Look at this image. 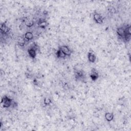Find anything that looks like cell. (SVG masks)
Returning <instances> with one entry per match:
<instances>
[{"label":"cell","mask_w":131,"mask_h":131,"mask_svg":"<svg viewBox=\"0 0 131 131\" xmlns=\"http://www.w3.org/2000/svg\"><path fill=\"white\" fill-rule=\"evenodd\" d=\"M38 49V47L35 43H33V44L28 49L27 52L29 56L32 59H34L36 58L37 55V51Z\"/></svg>","instance_id":"obj_1"},{"label":"cell","mask_w":131,"mask_h":131,"mask_svg":"<svg viewBox=\"0 0 131 131\" xmlns=\"http://www.w3.org/2000/svg\"><path fill=\"white\" fill-rule=\"evenodd\" d=\"M13 102V99L6 95L4 96L1 100V104L4 108H9V107L11 106Z\"/></svg>","instance_id":"obj_2"},{"label":"cell","mask_w":131,"mask_h":131,"mask_svg":"<svg viewBox=\"0 0 131 131\" xmlns=\"http://www.w3.org/2000/svg\"><path fill=\"white\" fill-rule=\"evenodd\" d=\"M74 77L76 81H80L82 82L85 81V75L84 72L82 70H75Z\"/></svg>","instance_id":"obj_3"},{"label":"cell","mask_w":131,"mask_h":131,"mask_svg":"<svg viewBox=\"0 0 131 131\" xmlns=\"http://www.w3.org/2000/svg\"><path fill=\"white\" fill-rule=\"evenodd\" d=\"M131 38L130 26V25H126L125 26L124 34L123 38V40L126 42H129Z\"/></svg>","instance_id":"obj_4"},{"label":"cell","mask_w":131,"mask_h":131,"mask_svg":"<svg viewBox=\"0 0 131 131\" xmlns=\"http://www.w3.org/2000/svg\"><path fill=\"white\" fill-rule=\"evenodd\" d=\"M0 31L1 35H7L10 32V28L8 27L6 25V22H3L1 24L0 26Z\"/></svg>","instance_id":"obj_5"},{"label":"cell","mask_w":131,"mask_h":131,"mask_svg":"<svg viewBox=\"0 0 131 131\" xmlns=\"http://www.w3.org/2000/svg\"><path fill=\"white\" fill-rule=\"evenodd\" d=\"M58 49H59L67 56H71L73 51L70 49V48L67 45H62L60 46Z\"/></svg>","instance_id":"obj_6"},{"label":"cell","mask_w":131,"mask_h":131,"mask_svg":"<svg viewBox=\"0 0 131 131\" xmlns=\"http://www.w3.org/2000/svg\"><path fill=\"white\" fill-rule=\"evenodd\" d=\"M93 17L95 22L98 24H102L103 23V18L99 13L94 12Z\"/></svg>","instance_id":"obj_7"},{"label":"cell","mask_w":131,"mask_h":131,"mask_svg":"<svg viewBox=\"0 0 131 131\" xmlns=\"http://www.w3.org/2000/svg\"><path fill=\"white\" fill-rule=\"evenodd\" d=\"M37 26L39 28L45 29L49 25L48 21L45 18H39L37 23Z\"/></svg>","instance_id":"obj_8"},{"label":"cell","mask_w":131,"mask_h":131,"mask_svg":"<svg viewBox=\"0 0 131 131\" xmlns=\"http://www.w3.org/2000/svg\"><path fill=\"white\" fill-rule=\"evenodd\" d=\"M99 76V73L97 70L95 68H92L90 74V77L92 80L94 81L97 80L98 79Z\"/></svg>","instance_id":"obj_9"},{"label":"cell","mask_w":131,"mask_h":131,"mask_svg":"<svg viewBox=\"0 0 131 131\" xmlns=\"http://www.w3.org/2000/svg\"><path fill=\"white\" fill-rule=\"evenodd\" d=\"M125 30V26H121L117 28L116 33L120 39H123Z\"/></svg>","instance_id":"obj_10"},{"label":"cell","mask_w":131,"mask_h":131,"mask_svg":"<svg viewBox=\"0 0 131 131\" xmlns=\"http://www.w3.org/2000/svg\"><path fill=\"white\" fill-rule=\"evenodd\" d=\"M88 59L90 62L94 63L96 60V56L93 52L89 51L88 53Z\"/></svg>","instance_id":"obj_11"},{"label":"cell","mask_w":131,"mask_h":131,"mask_svg":"<svg viewBox=\"0 0 131 131\" xmlns=\"http://www.w3.org/2000/svg\"><path fill=\"white\" fill-rule=\"evenodd\" d=\"M24 37L26 39V41H29L32 40L34 38V35L33 33L31 31H27L23 35Z\"/></svg>","instance_id":"obj_12"},{"label":"cell","mask_w":131,"mask_h":131,"mask_svg":"<svg viewBox=\"0 0 131 131\" xmlns=\"http://www.w3.org/2000/svg\"><path fill=\"white\" fill-rule=\"evenodd\" d=\"M26 40L25 39V38L23 36H18L17 38V45L18 46H19L20 47H24L26 43Z\"/></svg>","instance_id":"obj_13"},{"label":"cell","mask_w":131,"mask_h":131,"mask_svg":"<svg viewBox=\"0 0 131 131\" xmlns=\"http://www.w3.org/2000/svg\"><path fill=\"white\" fill-rule=\"evenodd\" d=\"M104 118L105 120L108 122L112 121L114 118V115L113 113L107 112L104 115Z\"/></svg>","instance_id":"obj_14"},{"label":"cell","mask_w":131,"mask_h":131,"mask_svg":"<svg viewBox=\"0 0 131 131\" xmlns=\"http://www.w3.org/2000/svg\"><path fill=\"white\" fill-rule=\"evenodd\" d=\"M55 55L56 57L59 59H65L67 57V56L59 49H58L56 51L55 53Z\"/></svg>","instance_id":"obj_15"},{"label":"cell","mask_w":131,"mask_h":131,"mask_svg":"<svg viewBox=\"0 0 131 131\" xmlns=\"http://www.w3.org/2000/svg\"><path fill=\"white\" fill-rule=\"evenodd\" d=\"M24 22L25 25L28 28H31L34 25V21L32 20L29 19L27 17L25 18V20H24Z\"/></svg>","instance_id":"obj_16"},{"label":"cell","mask_w":131,"mask_h":131,"mask_svg":"<svg viewBox=\"0 0 131 131\" xmlns=\"http://www.w3.org/2000/svg\"><path fill=\"white\" fill-rule=\"evenodd\" d=\"M52 103V100L50 98L46 97L43 99V104L45 106L50 105Z\"/></svg>","instance_id":"obj_17"}]
</instances>
